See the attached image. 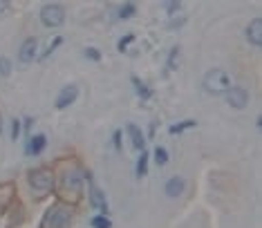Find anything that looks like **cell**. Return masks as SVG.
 <instances>
[{
    "mask_svg": "<svg viewBox=\"0 0 262 228\" xmlns=\"http://www.w3.org/2000/svg\"><path fill=\"white\" fill-rule=\"evenodd\" d=\"M74 217V208L65 201H58L54 206H50V211L45 213L40 228H70Z\"/></svg>",
    "mask_w": 262,
    "mask_h": 228,
    "instance_id": "1",
    "label": "cell"
},
{
    "mask_svg": "<svg viewBox=\"0 0 262 228\" xmlns=\"http://www.w3.org/2000/svg\"><path fill=\"white\" fill-rule=\"evenodd\" d=\"M27 181L29 188L36 190V193H50L54 188V172L50 168H36V170H29Z\"/></svg>",
    "mask_w": 262,
    "mask_h": 228,
    "instance_id": "2",
    "label": "cell"
},
{
    "mask_svg": "<svg viewBox=\"0 0 262 228\" xmlns=\"http://www.w3.org/2000/svg\"><path fill=\"white\" fill-rule=\"evenodd\" d=\"M204 89L208 94H226V89L231 87V79L224 70H211L204 76Z\"/></svg>",
    "mask_w": 262,
    "mask_h": 228,
    "instance_id": "3",
    "label": "cell"
},
{
    "mask_svg": "<svg viewBox=\"0 0 262 228\" xmlns=\"http://www.w3.org/2000/svg\"><path fill=\"white\" fill-rule=\"evenodd\" d=\"M40 22H43L45 27H50V29L61 27L63 22H65V9H63V5H58V3L45 5V7L40 9Z\"/></svg>",
    "mask_w": 262,
    "mask_h": 228,
    "instance_id": "4",
    "label": "cell"
},
{
    "mask_svg": "<svg viewBox=\"0 0 262 228\" xmlns=\"http://www.w3.org/2000/svg\"><path fill=\"white\" fill-rule=\"evenodd\" d=\"M61 193L79 197L83 193V177L79 172H65L61 177Z\"/></svg>",
    "mask_w": 262,
    "mask_h": 228,
    "instance_id": "5",
    "label": "cell"
},
{
    "mask_svg": "<svg viewBox=\"0 0 262 228\" xmlns=\"http://www.w3.org/2000/svg\"><path fill=\"white\" fill-rule=\"evenodd\" d=\"M226 103L235 110H242V107L249 105V89L247 87H240V85H233L226 89Z\"/></svg>",
    "mask_w": 262,
    "mask_h": 228,
    "instance_id": "6",
    "label": "cell"
},
{
    "mask_svg": "<svg viewBox=\"0 0 262 228\" xmlns=\"http://www.w3.org/2000/svg\"><path fill=\"white\" fill-rule=\"evenodd\" d=\"M85 179L88 181H90V203L94 208H97V211H101L105 215V217H108V213H110V206H108V199H105V195L101 193V190L97 188V186L92 184V175H85Z\"/></svg>",
    "mask_w": 262,
    "mask_h": 228,
    "instance_id": "7",
    "label": "cell"
},
{
    "mask_svg": "<svg viewBox=\"0 0 262 228\" xmlns=\"http://www.w3.org/2000/svg\"><path fill=\"white\" fill-rule=\"evenodd\" d=\"M36 52H38V38H27L25 43L20 45V50H18V61L20 63H25V65H29V63H34L36 61Z\"/></svg>",
    "mask_w": 262,
    "mask_h": 228,
    "instance_id": "8",
    "label": "cell"
},
{
    "mask_svg": "<svg viewBox=\"0 0 262 228\" xmlns=\"http://www.w3.org/2000/svg\"><path fill=\"white\" fill-rule=\"evenodd\" d=\"M76 97H79V87L76 85H65L63 89H61V94L56 97V107L58 110H65L68 105H72L74 101H76Z\"/></svg>",
    "mask_w": 262,
    "mask_h": 228,
    "instance_id": "9",
    "label": "cell"
},
{
    "mask_svg": "<svg viewBox=\"0 0 262 228\" xmlns=\"http://www.w3.org/2000/svg\"><path fill=\"white\" fill-rule=\"evenodd\" d=\"M247 40L255 47L262 45V18H253L247 27Z\"/></svg>",
    "mask_w": 262,
    "mask_h": 228,
    "instance_id": "10",
    "label": "cell"
},
{
    "mask_svg": "<svg viewBox=\"0 0 262 228\" xmlns=\"http://www.w3.org/2000/svg\"><path fill=\"white\" fill-rule=\"evenodd\" d=\"M126 130H128V134H130V141H133V148L139 150V152H144V150H146V136H144V132L139 130V125L128 123Z\"/></svg>",
    "mask_w": 262,
    "mask_h": 228,
    "instance_id": "11",
    "label": "cell"
},
{
    "mask_svg": "<svg viewBox=\"0 0 262 228\" xmlns=\"http://www.w3.org/2000/svg\"><path fill=\"white\" fill-rule=\"evenodd\" d=\"M45 146H47V136L43 134V132H40V134H36V136H29L25 152H27V154H34V157H38V154L45 150Z\"/></svg>",
    "mask_w": 262,
    "mask_h": 228,
    "instance_id": "12",
    "label": "cell"
},
{
    "mask_svg": "<svg viewBox=\"0 0 262 228\" xmlns=\"http://www.w3.org/2000/svg\"><path fill=\"white\" fill-rule=\"evenodd\" d=\"M184 188H186V184H184V179L182 177H170L168 181H166V195L168 197H180L184 193Z\"/></svg>",
    "mask_w": 262,
    "mask_h": 228,
    "instance_id": "13",
    "label": "cell"
},
{
    "mask_svg": "<svg viewBox=\"0 0 262 228\" xmlns=\"http://www.w3.org/2000/svg\"><path fill=\"white\" fill-rule=\"evenodd\" d=\"M130 81H133V85H135V92L139 94V99H144V101H150V99H152V89L148 87L146 83H141L139 79H137V76H133V79H130Z\"/></svg>",
    "mask_w": 262,
    "mask_h": 228,
    "instance_id": "14",
    "label": "cell"
},
{
    "mask_svg": "<svg viewBox=\"0 0 262 228\" xmlns=\"http://www.w3.org/2000/svg\"><path fill=\"white\" fill-rule=\"evenodd\" d=\"M11 195H14V184L0 186V211H5V208H7V203L11 201Z\"/></svg>",
    "mask_w": 262,
    "mask_h": 228,
    "instance_id": "15",
    "label": "cell"
},
{
    "mask_svg": "<svg viewBox=\"0 0 262 228\" xmlns=\"http://www.w3.org/2000/svg\"><path fill=\"white\" fill-rule=\"evenodd\" d=\"M148 159H150V154H148L146 150L139 154V159H137V177L139 179H144L148 175Z\"/></svg>",
    "mask_w": 262,
    "mask_h": 228,
    "instance_id": "16",
    "label": "cell"
},
{
    "mask_svg": "<svg viewBox=\"0 0 262 228\" xmlns=\"http://www.w3.org/2000/svg\"><path fill=\"white\" fill-rule=\"evenodd\" d=\"M180 54H182V47L175 45L168 54V63H166V67L168 70H177V65H180Z\"/></svg>",
    "mask_w": 262,
    "mask_h": 228,
    "instance_id": "17",
    "label": "cell"
},
{
    "mask_svg": "<svg viewBox=\"0 0 262 228\" xmlns=\"http://www.w3.org/2000/svg\"><path fill=\"white\" fill-rule=\"evenodd\" d=\"M195 125H198V121L188 119V121H182V123H177V125H170L168 132H170V134H182L184 130H190V128H195Z\"/></svg>",
    "mask_w": 262,
    "mask_h": 228,
    "instance_id": "18",
    "label": "cell"
},
{
    "mask_svg": "<svg viewBox=\"0 0 262 228\" xmlns=\"http://www.w3.org/2000/svg\"><path fill=\"white\" fill-rule=\"evenodd\" d=\"M135 14H137L135 3H126V5H121V9H119V18H121V20H128V18H133Z\"/></svg>",
    "mask_w": 262,
    "mask_h": 228,
    "instance_id": "19",
    "label": "cell"
},
{
    "mask_svg": "<svg viewBox=\"0 0 262 228\" xmlns=\"http://www.w3.org/2000/svg\"><path fill=\"white\" fill-rule=\"evenodd\" d=\"M152 154H155V161H157V166H166V164H168V150H166V148L157 146Z\"/></svg>",
    "mask_w": 262,
    "mask_h": 228,
    "instance_id": "20",
    "label": "cell"
},
{
    "mask_svg": "<svg viewBox=\"0 0 262 228\" xmlns=\"http://www.w3.org/2000/svg\"><path fill=\"white\" fill-rule=\"evenodd\" d=\"M90 226L92 228H112V221L105 217V215H97V217L90 219Z\"/></svg>",
    "mask_w": 262,
    "mask_h": 228,
    "instance_id": "21",
    "label": "cell"
},
{
    "mask_svg": "<svg viewBox=\"0 0 262 228\" xmlns=\"http://www.w3.org/2000/svg\"><path fill=\"white\" fill-rule=\"evenodd\" d=\"M135 38H137L135 34H128V36H123V38H121V40H119V43H117V50H119V52H126L128 47L135 43Z\"/></svg>",
    "mask_w": 262,
    "mask_h": 228,
    "instance_id": "22",
    "label": "cell"
},
{
    "mask_svg": "<svg viewBox=\"0 0 262 228\" xmlns=\"http://www.w3.org/2000/svg\"><path fill=\"white\" fill-rule=\"evenodd\" d=\"M61 43H63V38H61V36H56V38L52 40L50 45H47V50L43 52V56H40V61H43V58H47V56H50V54H54V50H56V47L61 45Z\"/></svg>",
    "mask_w": 262,
    "mask_h": 228,
    "instance_id": "23",
    "label": "cell"
},
{
    "mask_svg": "<svg viewBox=\"0 0 262 228\" xmlns=\"http://www.w3.org/2000/svg\"><path fill=\"white\" fill-rule=\"evenodd\" d=\"M11 74V63L7 56H0V76H9Z\"/></svg>",
    "mask_w": 262,
    "mask_h": 228,
    "instance_id": "24",
    "label": "cell"
},
{
    "mask_svg": "<svg viewBox=\"0 0 262 228\" xmlns=\"http://www.w3.org/2000/svg\"><path fill=\"white\" fill-rule=\"evenodd\" d=\"M85 58H88V61L99 63L101 61V52L97 50V47H88V50H85Z\"/></svg>",
    "mask_w": 262,
    "mask_h": 228,
    "instance_id": "25",
    "label": "cell"
},
{
    "mask_svg": "<svg viewBox=\"0 0 262 228\" xmlns=\"http://www.w3.org/2000/svg\"><path fill=\"white\" fill-rule=\"evenodd\" d=\"M20 130H23V125H20V121L16 119L14 123H11V141H18V136H20Z\"/></svg>",
    "mask_w": 262,
    "mask_h": 228,
    "instance_id": "26",
    "label": "cell"
},
{
    "mask_svg": "<svg viewBox=\"0 0 262 228\" xmlns=\"http://www.w3.org/2000/svg\"><path fill=\"white\" fill-rule=\"evenodd\" d=\"M180 9H182V3H168V5H166V11H168V16H175Z\"/></svg>",
    "mask_w": 262,
    "mask_h": 228,
    "instance_id": "27",
    "label": "cell"
},
{
    "mask_svg": "<svg viewBox=\"0 0 262 228\" xmlns=\"http://www.w3.org/2000/svg\"><path fill=\"white\" fill-rule=\"evenodd\" d=\"M112 141H115V148L121 150V130H117L115 134H112Z\"/></svg>",
    "mask_w": 262,
    "mask_h": 228,
    "instance_id": "28",
    "label": "cell"
},
{
    "mask_svg": "<svg viewBox=\"0 0 262 228\" xmlns=\"http://www.w3.org/2000/svg\"><path fill=\"white\" fill-rule=\"evenodd\" d=\"M9 9V3H5V0H0V14H3V11H7Z\"/></svg>",
    "mask_w": 262,
    "mask_h": 228,
    "instance_id": "29",
    "label": "cell"
},
{
    "mask_svg": "<svg viewBox=\"0 0 262 228\" xmlns=\"http://www.w3.org/2000/svg\"><path fill=\"white\" fill-rule=\"evenodd\" d=\"M155 130H157V121H152V123H150V136L155 134Z\"/></svg>",
    "mask_w": 262,
    "mask_h": 228,
    "instance_id": "30",
    "label": "cell"
},
{
    "mask_svg": "<svg viewBox=\"0 0 262 228\" xmlns=\"http://www.w3.org/2000/svg\"><path fill=\"white\" fill-rule=\"evenodd\" d=\"M0 134H3V117H0Z\"/></svg>",
    "mask_w": 262,
    "mask_h": 228,
    "instance_id": "31",
    "label": "cell"
}]
</instances>
